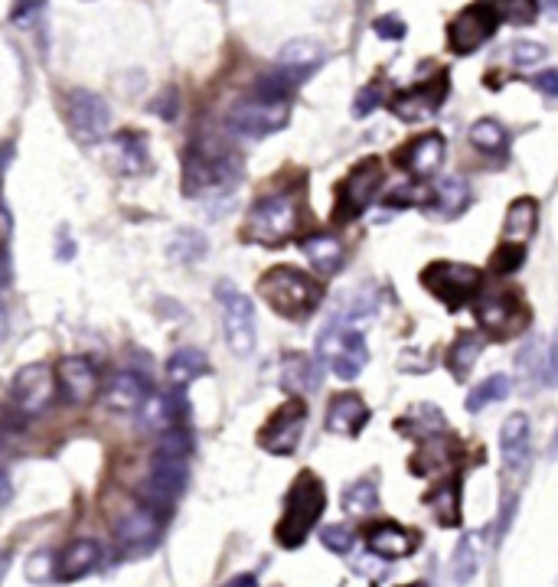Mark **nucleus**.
Instances as JSON below:
<instances>
[{
  "label": "nucleus",
  "instance_id": "obj_1",
  "mask_svg": "<svg viewBox=\"0 0 558 587\" xmlns=\"http://www.w3.org/2000/svg\"><path fill=\"white\" fill-rule=\"evenodd\" d=\"M258 294H262V301L284 320H301L307 314H314L317 304L324 301V287H320V281L310 278L307 271H297L288 265L268 268L262 278H258Z\"/></svg>",
  "mask_w": 558,
  "mask_h": 587
},
{
  "label": "nucleus",
  "instance_id": "obj_2",
  "mask_svg": "<svg viewBox=\"0 0 558 587\" xmlns=\"http://www.w3.org/2000/svg\"><path fill=\"white\" fill-rule=\"evenodd\" d=\"M324 509H327L324 483H320L310 470H304L288 490V499H284V512L275 526L278 545L281 548H301L307 542L310 529H314L320 516H324Z\"/></svg>",
  "mask_w": 558,
  "mask_h": 587
},
{
  "label": "nucleus",
  "instance_id": "obj_3",
  "mask_svg": "<svg viewBox=\"0 0 558 587\" xmlns=\"http://www.w3.org/2000/svg\"><path fill=\"white\" fill-rule=\"evenodd\" d=\"M297 196L294 193H271L258 199L248 212L242 239L255 245H284L297 232Z\"/></svg>",
  "mask_w": 558,
  "mask_h": 587
},
{
  "label": "nucleus",
  "instance_id": "obj_4",
  "mask_svg": "<svg viewBox=\"0 0 558 587\" xmlns=\"http://www.w3.org/2000/svg\"><path fill=\"white\" fill-rule=\"evenodd\" d=\"M216 301L222 307V330H226V343L235 356H248L255 349L258 330H255V307L232 281L216 284Z\"/></svg>",
  "mask_w": 558,
  "mask_h": 587
},
{
  "label": "nucleus",
  "instance_id": "obj_5",
  "mask_svg": "<svg viewBox=\"0 0 558 587\" xmlns=\"http://www.w3.org/2000/svg\"><path fill=\"white\" fill-rule=\"evenodd\" d=\"M379 186H382V160L379 157L359 160V164L346 173V180L340 183L337 209H333V216H337L340 222L359 219L372 206V199H376Z\"/></svg>",
  "mask_w": 558,
  "mask_h": 587
},
{
  "label": "nucleus",
  "instance_id": "obj_6",
  "mask_svg": "<svg viewBox=\"0 0 558 587\" xmlns=\"http://www.w3.org/2000/svg\"><path fill=\"white\" fill-rule=\"evenodd\" d=\"M235 177H239V164L229 154H206L200 147H190L183 157V193L190 199L213 193Z\"/></svg>",
  "mask_w": 558,
  "mask_h": 587
},
{
  "label": "nucleus",
  "instance_id": "obj_7",
  "mask_svg": "<svg viewBox=\"0 0 558 587\" xmlns=\"http://www.w3.org/2000/svg\"><path fill=\"white\" fill-rule=\"evenodd\" d=\"M480 281V268L457 265V261H434V265L421 271V284L448 307H464L467 297L480 291Z\"/></svg>",
  "mask_w": 558,
  "mask_h": 587
},
{
  "label": "nucleus",
  "instance_id": "obj_8",
  "mask_svg": "<svg viewBox=\"0 0 558 587\" xmlns=\"http://www.w3.org/2000/svg\"><path fill=\"white\" fill-rule=\"evenodd\" d=\"M69 128L79 144H98L105 141L111 131V108L102 95L89 89H72L69 92Z\"/></svg>",
  "mask_w": 558,
  "mask_h": 587
},
{
  "label": "nucleus",
  "instance_id": "obj_9",
  "mask_svg": "<svg viewBox=\"0 0 558 587\" xmlns=\"http://www.w3.org/2000/svg\"><path fill=\"white\" fill-rule=\"evenodd\" d=\"M304 421H307L304 398H288V402H284L275 415L265 421V428L258 431V444H262L268 454L288 457V454L297 451V444H301Z\"/></svg>",
  "mask_w": 558,
  "mask_h": 587
},
{
  "label": "nucleus",
  "instance_id": "obj_10",
  "mask_svg": "<svg viewBox=\"0 0 558 587\" xmlns=\"http://www.w3.org/2000/svg\"><path fill=\"white\" fill-rule=\"evenodd\" d=\"M56 392V369H49L46 362H27V366L17 369L14 385H10V398L23 415H43L53 402Z\"/></svg>",
  "mask_w": 558,
  "mask_h": 587
},
{
  "label": "nucleus",
  "instance_id": "obj_11",
  "mask_svg": "<svg viewBox=\"0 0 558 587\" xmlns=\"http://www.w3.org/2000/svg\"><path fill=\"white\" fill-rule=\"evenodd\" d=\"M291 111L288 102H262V98H248L229 111V128L242 137H268L288 128Z\"/></svg>",
  "mask_w": 558,
  "mask_h": 587
},
{
  "label": "nucleus",
  "instance_id": "obj_12",
  "mask_svg": "<svg viewBox=\"0 0 558 587\" xmlns=\"http://www.w3.org/2000/svg\"><path fill=\"white\" fill-rule=\"evenodd\" d=\"M477 320L493 340H510L529 327V307L516 294H487L477 304Z\"/></svg>",
  "mask_w": 558,
  "mask_h": 587
},
{
  "label": "nucleus",
  "instance_id": "obj_13",
  "mask_svg": "<svg viewBox=\"0 0 558 587\" xmlns=\"http://www.w3.org/2000/svg\"><path fill=\"white\" fill-rule=\"evenodd\" d=\"M448 33H451L448 43H451L454 53L457 56H470L474 49H480L496 33V10L483 7V4L467 7V10H461V14L454 17Z\"/></svg>",
  "mask_w": 558,
  "mask_h": 587
},
{
  "label": "nucleus",
  "instance_id": "obj_14",
  "mask_svg": "<svg viewBox=\"0 0 558 587\" xmlns=\"http://www.w3.org/2000/svg\"><path fill=\"white\" fill-rule=\"evenodd\" d=\"M56 392L62 395V402L69 405H85L92 402L98 392V372L95 362L85 356H66L56 366Z\"/></svg>",
  "mask_w": 558,
  "mask_h": 587
},
{
  "label": "nucleus",
  "instance_id": "obj_15",
  "mask_svg": "<svg viewBox=\"0 0 558 587\" xmlns=\"http://www.w3.org/2000/svg\"><path fill=\"white\" fill-rule=\"evenodd\" d=\"M115 535L124 548H151L160 535V512L151 503H131L115 519Z\"/></svg>",
  "mask_w": 558,
  "mask_h": 587
},
{
  "label": "nucleus",
  "instance_id": "obj_16",
  "mask_svg": "<svg viewBox=\"0 0 558 587\" xmlns=\"http://www.w3.org/2000/svg\"><path fill=\"white\" fill-rule=\"evenodd\" d=\"M444 151H448V147H444V137L438 131H431L425 137H415V141L399 154V160H402V167L412 173V177L428 180V177H434V173L441 170Z\"/></svg>",
  "mask_w": 558,
  "mask_h": 587
},
{
  "label": "nucleus",
  "instance_id": "obj_17",
  "mask_svg": "<svg viewBox=\"0 0 558 587\" xmlns=\"http://www.w3.org/2000/svg\"><path fill=\"white\" fill-rule=\"evenodd\" d=\"M366 542L372 548V555H379L382 561H399L418 548V532L392 526V522H379V526L366 529Z\"/></svg>",
  "mask_w": 558,
  "mask_h": 587
},
{
  "label": "nucleus",
  "instance_id": "obj_18",
  "mask_svg": "<svg viewBox=\"0 0 558 587\" xmlns=\"http://www.w3.org/2000/svg\"><path fill=\"white\" fill-rule=\"evenodd\" d=\"M147 395H151V385H147V379H141L138 372H131V369L115 372V376H111L108 385H105V405L111 411H141V405L147 402Z\"/></svg>",
  "mask_w": 558,
  "mask_h": 587
},
{
  "label": "nucleus",
  "instance_id": "obj_19",
  "mask_svg": "<svg viewBox=\"0 0 558 587\" xmlns=\"http://www.w3.org/2000/svg\"><path fill=\"white\" fill-rule=\"evenodd\" d=\"M500 447H503V467L519 473L529 464V418L523 411H513L500 428Z\"/></svg>",
  "mask_w": 558,
  "mask_h": 587
},
{
  "label": "nucleus",
  "instance_id": "obj_20",
  "mask_svg": "<svg viewBox=\"0 0 558 587\" xmlns=\"http://www.w3.org/2000/svg\"><path fill=\"white\" fill-rule=\"evenodd\" d=\"M98 561H102V545L95 539H76L62 548L56 574H59V581H79L98 568Z\"/></svg>",
  "mask_w": 558,
  "mask_h": 587
},
{
  "label": "nucleus",
  "instance_id": "obj_21",
  "mask_svg": "<svg viewBox=\"0 0 558 587\" xmlns=\"http://www.w3.org/2000/svg\"><path fill=\"white\" fill-rule=\"evenodd\" d=\"M324 56H327L324 46H320L317 40H291V43L281 46L278 69L288 72L294 82H301V79H307L310 72L320 66V62H324Z\"/></svg>",
  "mask_w": 558,
  "mask_h": 587
},
{
  "label": "nucleus",
  "instance_id": "obj_22",
  "mask_svg": "<svg viewBox=\"0 0 558 587\" xmlns=\"http://www.w3.org/2000/svg\"><path fill=\"white\" fill-rule=\"evenodd\" d=\"M441 102H444V76L438 79L434 89H428V85H418V89L399 95L392 102V115L402 118V121H425V118L434 115V111H438Z\"/></svg>",
  "mask_w": 558,
  "mask_h": 587
},
{
  "label": "nucleus",
  "instance_id": "obj_23",
  "mask_svg": "<svg viewBox=\"0 0 558 587\" xmlns=\"http://www.w3.org/2000/svg\"><path fill=\"white\" fill-rule=\"evenodd\" d=\"M369 421V408L359 395H337L330 402V411H327V428L333 434H343V437H356L359 431L366 428Z\"/></svg>",
  "mask_w": 558,
  "mask_h": 587
},
{
  "label": "nucleus",
  "instance_id": "obj_24",
  "mask_svg": "<svg viewBox=\"0 0 558 587\" xmlns=\"http://www.w3.org/2000/svg\"><path fill=\"white\" fill-rule=\"evenodd\" d=\"M324 366L327 362L320 356H304V353H291L284 359V385L297 395H310L320 389L324 382Z\"/></svg>",
  "mask_w": 558,
  "mask_h": 587
},
{
  "label": "nucleus",
  "instance_id": "obj_25",
  "mask_svg": "<svg viewBox=\"0 0 558 587\" xmlns=\"http://www.w3.org/2000/svg\"><path fill=\"white\" fill-rule=\"evenodd\" d=\"M536 222H539V203L532 196H519L506 209V219H503V242H513V245H526L532 239V232H536Z\"/></svg>",
  "mask_w": 558,
  "mask_h": 587
},
{
  "label": "nucleus",
  "instance_id": "obj_26",
  "mask_svg": "<svg viewBox=\"0 0 558 587\" xmlns=\"http://www.w3.org/2000/svg\"><path fill=\"white\" fill-rule=\"evenodd\" d=\"M167 379L170 385H177V389H186V385H193L196 379L209 376V359L203 349L196 346H180L177 353L167 359Z\"/></svg>",
  "mask_w": 558,
  "mask_h": 587
},
{
  "label": "nucleus",
  "instance_id": "obj_27",
  "mask_svg": "<svg viewBox=\"0 0 558 587\" xmlns=\"http://www.w3.org/2000/svg\"><path fill=\"white\" fill-rule=\"evenodd\" d=\"M470 206V186L461 177H444L434 186V199H431V212L434 219H457L461 212Z\"/></svg>",
  "mask_w": 558,
  "mask_h": 587
},
{
  "label": "nucleus",
  "instance_id": "obj_28",
  "mask_svg": "<svg viewBox=\"0 0 558 587\" xmlns=\"http://www.w3.org/2000/svg\"><path fill=\"white\" fill-rule=\"evenodd\" d=\"M301 252L307 255L310 265L324 274H337L343 268V258H346L343 242L337 239V235H324V232L307 235V239L301 242Z\"/></svg>",
  "mask_w": 558,
  "mask_h": 587
},
{
  "label": "nucleus",
  "instance_id": "obj_29",
  "mask_svg": "<svg viewBox=\"0 0 558 587\" xmlns=\"http://www.w3.org/2000/svg\"><path fill=\"white\" fill-rule=\"evenodd\" d=\"M138 415H141L144 428L160 431V434L180 428V402H177V398H170V395L151 392V395H147V402L141 405Z\"/></svg>",
  "mask_w": 558,
  "mask_h": 587
},
{
  "label": "nucleus",
  "instance_id": "obj_30",
  "mask_svg": "<svg viewBox=\"0 0 558 587\" xmlns=\"http://www.w3.org/2000/svg\"><path fill=\"white\" fill-rule=\"evenodd\" d=\"M480 353H483V336L480 333H474V330L457 333V340L448 349V369H451V376L457 382H464L470 372H474Z\"/></svg>",
  "mask_w": 558,
  "mask_h": 587
},
{
  "label": "nucleus",
  "instance_id": "obj_31",
  "mask_svg": "<svg viewBox=\"0 0 558 587\" xmlns=\"http://www.w3.org/2000/svg\"><path fill=\"white\" fill-rule=\"evenodd\" d=\"M111 160L118 164L121 173H144L151 157H147V144L141 134H118L115 144H111Z\"/></svg>",
  "mask_w": 558,
  "mask_h": 587
},
{
  "label": "nucleus",
  "instance_id": "obj_32",
  "mask_svg": "<svg viewBox=\"0 0 558 587\" xmlns=\"http://www.w3.org/2000/svg\"><path fill=\"white\" fill-rule=\"evenodd\" d=\"M206 252H209V242L200 229H177L167 245V255L170 261H177V265H200Z\"/></svg>",
  "mask_w": 558,
  "mask_h": 587
},
{
  "label": "nucleus",
  "instance_id": "obj_33",
  "mask_svg": "<svg viewBox=\"0 0 558 587\" xmlns=\"http://www.w3.org/2000/svg\"><path fill=\"white\" fill-rule=\"evenodd\" d=\"M425 503L431 506L434 512V519L441 522L444 529H454V526H461V490H457V483L454 480H444L438 490H434Z\"/></svg>",
  "mask_w": 558,
  "mask_h": 587
},
{
  "label": "nucleus",
  "instance_id": "obj_34",
  "mask_svg": "<svg viewBox=\"0 0 558 587\" xmlns=\"http://www.w3.org/2000/svg\"><path fill=\"white\" fill-rule=\"evenodd\" d=\"M395 428L412 437H438L444 434V415L434 405H415L405 418L395 421Z\"/></svg>",
  "mask_w": 558,
  "mask_h": 587
},
{
  "label": "nucleus",
  "instance_id": "obj_35",
  "mask_svg": "<svg viewBox=\"0 0 558 587\" xmlns=\"http://www.w3.org/2000/svg\"><path fill=\"white\" fill-rule=\"evenodd\" d=\"M379 506V480L372 477H359L350 486H343V509L350 516H366Z\"/></svg>",
  "mask_w": 558,
  "mask_h": 587
},
{
  "label": "nucleus",
  "instance_id": "obj_36",
  "mask_svg": "<svg viewBox=\"0 0 558 587\" xmlns=\"http://www.w3.org/2000/svg\"><path fill=\"white\" fill-rule=\"evenodd\" d=\"M510 389H513L510 376H506V372H496V376L483 379V382L477 385V389L470 392V398H467V411H470V415H480V411H487L490 405L503 402V398L510 395Z\"/></svg>",
  "mask_w": 558,
  "mask_h": 587
},
{
  "label": "nucleus",
  "instance_id": "obj_37",
  "mask_svg": "<svg viewBox=\"0 0 558 587\" xmlns=\"http://www.w3.org/2000/svg\"><path fill=\"white\" fill-rule=\"evenodd\" d=\"M470 144H474L480 154H503L506 144H510V134H506L500 121L480 118L470 124Z\"/></svg>",
  "mask_w": 558,
  "mask_h": 587
},
{
  "label": "nucleus",
  "instance_id": "obj_38",
  "mask_svg": "<svg viewBox=\"0 0 558 587\" xmlns=\"http://www.w3.org/2000/svg\"><path fill=\"white\" fill-rule=\"evenodd\" d=\"M451 571H454V581L461 584V587L477 578V571H480L477 535H461V542H457L454 558H451Z\"/></svg>",
  "mask_w": 558,
  "mask_h": 587
},
{
  "label": "nucleus",
  "instance_id": "obj_39",
  "mask_svg": "<svg viewBox=\"0 0 558 587\" xmlns=\"http://www.w3.org/2000/svg\"><path fill=\"white\" fill-rule=\"evenodd\" d=\"M297 89V82L288 76V72H268L255 82V98H262V102H288V95Z\"/></svg>",
  "mask_w": 558,
  "mask_h": 587
},
{
  "label": "nucleus",
  "instance_id": "obj_40",
  "mask_svg": "<svg viewBox=\"0 0 558 587\" xmlns=\"http://www.w3.org/2000/svg\"><path fill=\"white\" fill-rule=\"evenodd\" d=\"M434 199V190H428V186H418V183H402L395 186V190L386 196L389 206H431Z\"/></svg>",
  "mask_w": 558,
  "mask_h": 587
},
{
  "label": "nucleus",
  "instance_id": "obj_41",
  "mask_svg": "<svg viewBox=\"0 0 558 587\" xmlns=\"http://www.w3.org/2000/svg\"><path fill=\"white\" fill-rule=\"evenodd\" d=\"M523 261H526V248H523V245L503 242V245L493 252L490 268H493L496 274H513L516 268H523Z\"/></svg>",
  "mask_w": 558,
  "mask_h": 587
},
{
  "label": "nucleus",
  "instance_id": "obj_42",
  "mask_svg": "<svg viewBox=\"0 0 558 587\" xmlns=\"http://www.w3.org/2000/svg\"><path fill=\"white\" fill-rule=\"evenodd\" d=\"M506 59H510L516 69H532L545 59V46L536 40H516L510 46V53H506Z\"/></svg>",
  "mask_w": 558,
  "mask_h": 587
},
{
  "label": "nucleus",
  "instance_id": "obj_43",
  "mask_svg": "<svg viewBox=\"0 0 558 587\" xmlns=\"http://www.w3.org/2000/svg\"><path fill=\"white\" fill-rule=\"evenodd\" d=\"M320 542H324V548H330L333 555H350L356 545V532L346 526H324L320 529Z\"/></svg>",
  "mask_w": 558,
  "mask_h": 587
},
{
  "label": "nucleus",
  "instance_id": "obj_44",
  "mask_svg": "<svg viewBox=\"0 0 558 587\" xmlns=\"http://www.w3.org/2000/svg\"><path fill=\"white\" fill-rule=\"evenodd\" d=\"M503 20L516 23V27H526L539 17V0H503Z\"/></svg>",
  "mask_w": 558,
  "mask_h": 587
},
{
  "label": "nucleus",
  "instance_id": "obj_45",
  "mask_svg": "<svg viewBox=\"0 0 558 587\" xmlns=\"http://www.w3.org/2000/svg\"><path fill=\"white\" fill-rule=\"evenodd\" d=\"M519 369H523V376H536L542 382V369H545V353H542V343L532 340L523 346V353H519Z\"/></svg>",
  "mask_w": 558,
  "mask_h": 587
},
{
  "label": "nucleus",
  "instance_id": "obj_46",
  "mask_svg": "<svg viewBox=\"0 0 558 587\" xmlns=\"http://www.w3.org/2000/svg\"><path fill=\"white\" fill-rule=\"evenodd\" d=\"M46 0H14L10 4V23H17V27H30V23L43 14Z\"/></svg>",
  "mask_w": 558,
  "mask_h": 587
},
{
  "label": "nucleus",
  "instance_id": "obj_47",
  "mask_svg": "<svg viewBox=\"0 0 558 587\" xmlns=\"http://www.w3.org/2000/svg\"><path fill=\"white\" fill-rule=\"evenodd\" d=\"M372 30H376L382 40H405V33H408V23L399 17V14H382L372 20Z\"/></svg>",
  "mask_w": 558,
  "mask_h": 587
},
{
  "label": "nucleus",
  "instance_id": "obj_48",
  "mask_svg": "<svg viewBox=\"0 0 558 587\" xmlns=\"http://www.w3.org/2000/svg\"><path fill=\"white\" fill-rule=\"evenodd\" d=\"M151 111L164 118V121L177 118V111H180V95H177V89H164V92H160L154 102H151Z\"/></svg>",
  "mask_w": 558,
  "mask_h": 587
},
{
  "label": "nucleus",
  "instance_id": "obj_49",
  "mask_svg": "<svg viewBox=\"0 0 558 587\" xmlns=\"http://www.w3.org/2000/svg\"><path fill=\"white\" fill-rule=\"evenodd\" d=\"M379 98H382V89H379V85H376V82H372V85H366V89L356 95L353 115H356V118H366V115H372V111H376V105H379Z\"/></svg>",
  "mask_w": 558,
  "mask_h": 587
},
{
  "label": "nucleus",
  "instance_id": "obj_50",
  "mask_svg": "<svg viewBox=\"0 0 558 587\" xmlns=\"http://www.w3.org/2000/svg\"><path fill=\"white\" fill-rule=\"evenodd\" d=\"M542 385L549 389H558V330L552 336L549 349H545V369H542Z\"/></svg>",
  "mask_w": 558,
  "mask_h": 587
},
{
  "label": "nucleus",
  "instance_id": "obj_51",
  "mask_svg": "<svg viewBox=\"0 0 558 587\" xmlns=\"http://www.w3.org/2000/svg\"><path fill=\"white\" fill-rule=\"evenodd\" d=\"M532 85L545 95V98H558V69H542L532 76Z\"/></svg>",
  "mask_w": 558,
  "mask_h": 587
},
{
  "label": "nucleus",
  "instance_id": "obj_52",
  "mask_svg": "<svg viewBox=\"0 0 558 587\" xmlns=\"http://www.w3.org/2000/svg\"><path fill=\"white\" fill-rule=\"evenodd\" d=\"M14 235V219H10V212L0 206V248H4V242Z\"/></svg>",
  "mask_w": 558,
  "mask_h": 587
},
{
  "label": "nucleus",
  "instance_id": "obj_53",
  "mask_svg": "<svg viewBox=\"0 0 558 587\" xmlns=\"http://www.w3.org/2000/svg\"><path fill=\"white\" fill-rule=\"evenodd\" d=\"M10 499H14V486H10V477L0 470V509H4Z\"/></svg>",
  "mask_w": 558,
  "mask_h": 587
},
{
  "label": "nucleus",
  "instance_id": "obj_54",
  "mask_svg": "<svg viewBox=\"0 0 558 587\" xmlns=\"http://www.w3.org/2000/svg\"><path fill=\"white\" fill-rule=\"evenodd\" d=\"M7 333H10V320H7V307H4V301H0V343L7 340Z\"/></svg>",
  "mask_w": 558,
  "mask_h": 587
},
{
  "label": "nucleus",
  "instance_id": "obj_55",
  "mask_svg": "<svg viewBox=\"0 0 558 587\" xmlns=\"http://www.w3.org/2000/svg\"><path fill=\"white\" fill-rule=\"evenodd\" d=\"M226 587H258V581L252 578V574H239V578H232Z\"/></svg>",
  "mask_w": 558,
  "mask_h": 587
},
{
  "label": "nucleus",
  "instance_id": "obj_56",
  "mask_svg": "<svg viewBox=\"0 0 558 587\" xmlns=\"http://www.w3.org/2000/svg\"><path fill=\"white\" fill-rule=\"evenodd\" d=\"M10 281V268H7V255H4V248H0V284H7Z\"/></svg>",
  "mask_w": 558,
  "mask_h": 587
},
{
  "label": "nucleus",
  "instance_id": "obj_57",
  "mask_svg": "<svg viewBox=\"0 0 558 587\" xmlns=\"http://www.w3.org/2000/svg\"><path fill=\"white\" fill-rule=\"evenodd\" d=\"M549 457H552V460L558 457V428H555V434H552V441H549Z\"/></svg>",
  "mask_w": 558,
  "mask_h": 587
},
{
  "label": "nucleus",
  "instance_id": "obj_58",
  "mask_svg": "<svg viewBox=\"0 0 558 587\" xmlns=\"http://www.w3.org/2000/svg\"><path fill=\"white\" fill-rule=\"evenodd\" d=\"M7 565H10V555H7V552H0V578H4Z\"/></svg>",
  "mask_w": 558,
  "mask_h": 587
},
{
  "label": "nucleus",
  "instance_id": "obj_59",
  "mask_svg": "<svg viewBox=\"0 0 558 587\" xmlns=\"http://www.w3.org/2000/svg\"><path fill=\"white\" fill-rule=\"evenodd\" d=\"M549 7H555V10H558V0H549Z\"/></svg>",
  "mask_w": 558,
  "mask_h": 587
}]
</instances>
